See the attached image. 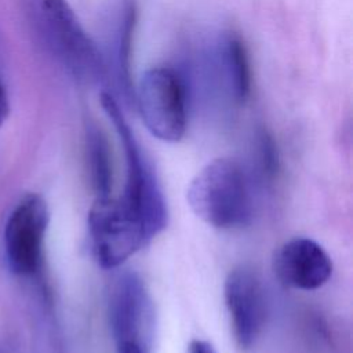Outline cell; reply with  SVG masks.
<instances>
[{
	"instance_id": "6da1fadb",
	"label": "cell",
	"mask_w": 353,
	"mask_h": 353,
	"mask_svg": "<svg viewBox=\"0 0 353 353\" xmlns=\"http://www.w3.org/2000/svg\"><path fill=\"white\" fill-rule=\"evenodd\" d=\"M29 28L41 50L70 77L92 84L105 73L95 43L68 0H21Z\"/></svg>"
},
{
	"instance_id": "7a4b0ae2",
	"label": "cell",
	"mask_w": 353,
	"mask_h": 353,
	"mask_svg": "<svg viewBox=\"0 0 353 353\" xmlns=\"http://www.w3.org/2000/svg\"><path fill=\"white\" fill-rule=\"evenodd\" d=\"M186 200L193 214L216 229H233L248 222L252 197L248 175L234 159L207 163L190 181Z\"/></svg>"
},
{
	"instance_id": "3957f363",
	"label": "cell",
	"mask_w": 353,
	"mask_h": 353,
	"mask_svg": "<svg viewBox=\"0 0 353 353\" xmlns=\"http://www.w3.org/2000/svg\"><path fill=\"white\" fill-rule=\"evenodd\" d=\"M102 106L114 125L125 157V186L121 199L137 214L148 240L157 236L168 222L167 203L156 172L142 152L124 114L110 94H102Z\"/></svg>"
},
{
	"instance_id": "277c9868",
	"label": "cell",
	"mask_w": 353,
	"mask_h": 353,
	"mask_svg": "<svg viewBox=\"0 0 353 353\" xmlns=\"http://www.w3.org/2000/svg\"><path fill=\"white\" fill-rule=\"evenodd\" d=\"M135 103L149 132L164 142L182 139L188 124L186 88L170 66H153L139 79Z\"/></svg>"
},
{
	"instance_id": "5b68a950",
	"label": "cell",
	"mask_w": 353,
	"mask_h": 353,
	"mask_svg": "<svg viewBox=\"0 0 353 353\" xmlns=\"http://www.w3.org/2000/svg\"><path fill=\"white\" fill-rule=\"evenodd\" d=\"M88 236L97 262L116 269L149 240L137 214L121 197H95L88 211Z\"/></svg>"
},
{
	"instance_id": "8992f818",
	"label": "cell",
	"mask_w": 353,
	"mask_h": 353,
	"mask_svg": "<svg viewBox=\"0 0 353 353\" xmlns=\"http://www.w3.org/2000/svg\"><path fill=\"white\" fill-rule=\"evenodd\" d=\"M50 221L44 199L29 193L11 211L4 228V251L15 274L32 276L37 272Z\"/></svg>"
},
{
	"instance_id": "52a82bcc",
	"label": "cell",
	"mask_w": 353,
	"mask_h": 353,
	"mask_svg": "<svg viewBox=\"0 0 353 353\" xmlns=\"http://www.w3.org/2000/svg\"><path fill=\"white\" fill-rule=\"evenodd\" d=\"M223 298L237 345L244 350L252 347L266 321V295L261 277L245 265L232 269L225 279Z\"/></svg>"
},
{
	"instance_id": "ba28073f",
	"label": "cell",
	"mask_w": 353,
	"mask_h": 353,
	"mask_svg": "<svg viewBox=\"0 0 353 353\" xmlns=\"http://www.w3.org/2000/svg\"><path fill=\"white\" fill-rule=\"evenodd\" d=\"M152 305L142 279L134 272L121 273L109 296V324L116 345L134 342L148 350Z\"/></svg>"
},
{
	"instance_id": "9c48e42d",
	"label": "cell",
	"mask_w": 353,
	"mask_h": 353,
	"mask_svg": "<svg viewBox=\"0 0 353 353\" xmlns=\"http://www.w3.org/2000/svg\"><path fill=\"white\" fill-rule=\"evenodd\" d=\"M273 270L285 287L312 291L323 287L330 280L332 261L313 239L294 237L276 251Z\"/></svg>"
},
{
	"instance_id": "30bf717a",
	"label": "cell",
	"mask_w": 353,
	"mask_h": 353,
	"mask_svg": "<svg viewBox=\"0 0 353 353\" xmlns=\"http://www.w3.org/2000/svg\"><path fill=\"white\" fill-rule=\"evenodd\" d=\"M212 48L214 76L222 92L233 102L243 103L251 90V69L247 48L241 37L232 32H222Z\"/></svg>"
},
{
	"instance_id": "8fae6325",
	"label": "cell",
	"mask_w": 353,
	"mask_h": 353,
	"mask_svg": "<svg viewBox=\"0 0 353 353\" xmlns=\"http://www.w3.org/2000/svg\"><path fill=\"white\" fill-rule=\"evenodd\" d=\"M85 150L91 183L97 197L109 196L113 181L109 145L103 132L94 123L87 124L85 128Z\"/></svg>"
},
{
	"instance_id": "7c38bea8",
	"label": "cell",
	"mask_w": 353,
	"mask_h": 353,
	"mask_svg": "<svg viewBox=\"0 0 353 353\" xmlns=\"http://www.w3.org/2000/svg\"><path fill=\"white\" fill-rule=\"evenodd\" d=\"M135 26V6L131 0H124L117 18L114 36V70L119 84L124 92H131V43Z\"/></svg>"
},
{
	"instance_id": "4fadbf2b",
	"label": "cell",
	"mask_w": 353,
	"mask_h": 353,
	"mask_svg": "<svg viewBox=\"0 0 353 353\" xmlns=\"http://www.w3.org/2000/svg\"><path fill=\"white\" fill-rule=\"evenodd\" d=\"M10 113V101H8V94L7 88L0 77V125L7 120Z\"/></svg>"
},
{
	"instance_id": "5bb4252c",
	"label": "cell",
	"mask_w": 353,
	"mask_h": 353,
	"mask_svg": "<svg viewBox=\"0 0 353 353\" xmlns=\"http://www.w3.org/2000/svg\"><path fill=\"white\" fill-rule=\"evenodd\" d=\"M188 353H216V350L208 341L193 339L188 346Z\"/></svg>"
},
{
	"instance_id": "9a60e30c",
	"label": "cell",
	"mask_w": 353,
	"mask_h": 353,
	"mask_svg": "<svg viewBox=\"0 0 353 353\" xmlns=\"http://www.w3.org/2000/svg\"><path fill=\"white\" fill-rule=\"evenodd\" d=\"M116 346H117V353H148V350L143 346L134 342H125Z\"/></svg>"
}]
</instances>
